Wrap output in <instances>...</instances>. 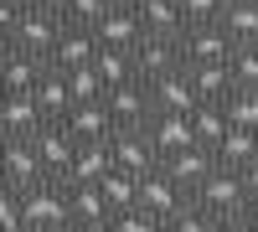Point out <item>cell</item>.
Segmentation results:
<instances>
[{
	"instance_id": "1",
	"label": "cell",
	"mask_w": 258,
	"mask_h": 232,
	"mask_svg": "<svg viewBox=\"0 0 258 232\" xmlns=\"http://www.w3.org/2000/svg\"><path fill=\"white\" fill-rule=\"evenodd\" d=\"M191 201L197 206H207L212 217H243L248 206H253V196H248V181H243V171H227V165H217L197 191H191Z\"/></svg>"
},
{
	"instance_id": "2",
	"label": "cell",
	"mask_w": 258,
	"mask_h": 232,
	"mask_svg": "<svg viewBox=\"0 0 258 232\" xmlns=\"http://www.w3.org/2000/svg\"><path fill=\"white\" fill-rule=\"evenodd\" d=\"M62 31H68V16L62 11H31L26 6V16L16 21V31H6V47H21V52L41 57V62H52Z\"/></svg>"
},
{
	"instance_id": "3",
	"label": "cell",
	"mask_w": 258,
	"mask_h": 232,
	"mask_svg": "<svg viewBox=\"0 0 258 232\" xmlns=\"http://www.w3.org/2000/svg\"><path fill=\"white\" fill-rule=\"evenodd\" d=\"M21 196H26L31 232H68L73 227V206H68V186L62 181H41V186H31Z\"/></svg>"
},
{
	"instance_id": "4",
	"label": "cell",
	"mask_w": 258,
	"mask_h": 232,
	"mask_svg": "<svg viewBox=\"0 0 258 232\" xmlns=\"http://www.w3.org/2000/svg\"><path fill=\"white\" fill-rule=\"evenodd\" d=\"M135 62H140V78H145V83H155V78H165V72L186 67L181 36H155V31H145V41L135 47Z\"/></svg>"
},
{
	"instance_id": "5",
	"label": "cell",
	"mask_w": 258,
	"mask_h": 232,
	"mask_svg": "<svg viewBox=\"0 0 258 232\" xmlns=\"http://www.w3.org/2000/svg\"><path fill=\"white\" fill-rule=\"evenodd\" d=\"M186 201H191V191H181L165 171L140 176V206H145V212H155L160 222H176V217L186 212Z\"/></svg>"
},
{
	"instance_id": "6",
	"label": "cell",
	"mask_w": 258,
	"mask_h": 232,
	"mask_svg": "<svg viewBox=\"0 0 258 232\" xmlns=\"http://www.w3.org/2000/svg\"><path fill=\"white\" fill-rule=\"evenodd\" d=\"M109 109L119 129H145L155 119V98H150V83H124V88H109ZM114 129V134H119Z\"/></svg>"
},
{
	"instance_id": "7",
	"label": "cell",
	"mask_w": 258,
	"mask_h": 232,
	"mask_svg": "<svg viewBox=\"0 0 258 232\" xmlns=\"http://www.w3.org/2000/svg\"><path fill=\"white\" fill-rule=\"evenodd\" d=\"M41 181H52V171L41 165L36 144L31 139H6V186L11 191H31Z\"/></svg>"
},
{
	"instance_id": "8",
	"label": "cell",
	"mask_w": 258,
	"mask_h": 232,
	"mask_svg": "<svg viewBox=\"0 0 258 232\" xmlns=\"http://www.w3.org/2000/svg\"><path fill=\"white\" fill-rule=\"evenodd\" d=\"M109 144H114V165H119V171H129V176H150V171H160V150L150 144L145 129H119Z\"/></svg>"
},
{
	"instance_id": "9",
	"label": "cell",
	"mask_w": 258,
	"mask_h": 232,
	"mask_svg": "<svg viewBox=\"0 0 258 232\" xmlns=\"http://www.w3.org/2000/svg\"><path fill=\"white\" fill-rule=\"evenodd\" d=\"M31 144H36L41 165L52 171V181L68 176V165H73V155H78V139L68 134V124H41V129L31 134Z\"/></svg>"
},
{
	"instance_id": "10",
	"label": "cell",
	"mask_w": 258,
	"mask_h": 232,
	"mask_svg": "<svg viewBox=\"0 0 258 232\" xmlns=\"http://www.w3.org/2000/svg\"><path fill=\"white\" fill-rule=\"evenodd\" d=\"M68 124V134L78 144H88V139H114V109H109V98H98V103H73V114L62 119Z\"/></svg>"
},
{
	"instance_id": "11",
	"label": "cell",
	"mask_w": 258,
	"mask_h": 232,
	"mask_svg": "<svg viewBox=\"0 0 258 232\" xmlns=\"http://www.w3.org/2000/svg\"><path fill=\"white\" fill-rule=\"evenodd\" d=\"M150 98H155V114H191V109L202 103V98H197V83H191L186 67L155 78V83H150Z\"/></svg>"
},
{
	"instance_id": "12",
	"label": "cell",
	"mask_w": 258,
	"mask_h": 232,
	"mask_svg": "<svg viewBox=\"0 0 258 232\" xmlns=\"http://www.w3.org/2000/svg\"><path fill=\"white\" fill-rule=\"evenodd\" d=\"M160 171H165L170 181H176L181 191H197V186H202L212 171H217V155H212V150H202V144H191V150L165 155V160H160Z\"/></svg>"
},
{
	"instance_id": "13",
	"label": "cell",
	"mask_w": 258,
	"mask_h": 232,
	"mask_svg": "<svg viewBox=\"0 0 258 232\" xmlns=\"http://www.w3.org/2000/svg\"><path fill=\"white\" fill-rule=\"evenodd\" d=\"M109 171H114V144L109 139H88V144H78V155H73L62 181L68 186H98Z\"/></svg>"
},
{
	"instance_id": "14",
	"label": "cell",
	"mask_w": 258,
	"mask_h": 232,
	"mask_svg": "<svg viewBox=\"0 0 258 232\" xmlns=\"http://www.w3.org/2000/svg\"><path fill=\"white\" fill-rule=\"evenodd\" d=\"M93 36L103 41V47H124V52H135L140 41H145V21H140V6H114L109 16L93 26Z\"/></svg>"
},
{
	"instance_id": "15",
	"label": "cell",
	"mask_w": 258,
	"mask_h": 232,
	"mask_svg": "<svg viewBox=\"0 0 258 232\" xmlns=\"http://www.w3.org/2000/svg\"><path fill=\"white\" fill-rule=\"evenodd\" d=\"M181 52H186V67H197V62H232V36L222 26H186Z\"/></svg>"
},
{
	"instance_id": "16",
	"label": "cell",
	"mask_w": 258,
	"mask_h": 232,
	"mask_svg": "<svg viewBox=\"0 0 258 232\" xmlns=\"http://www.w3.org/2000/svg\"><path fill=\"white\" fill-rule=\"evenodd\" d=\"M41 124H47V114H41V103L31 93H6V103H0V129H6V139H31Z\"/></svg>"
},
{
	"instance_id": "17",
	"label": "cell",
	"mask_w": 258,
	"mask_h": 232,
	"mask_svg": "<svg viewBox=\"0 0 258 232\" xmlns=\"http://www.w3.org/2000/svg\"><path fill=\"white\" fill-rule=\"evenodd\" d=\"M145 134H150V144L160 150V160H165V155H176V150H191V144H197L191 114H155V119L145 124Z\"/></svg>"
},
{
	"instance_id": "18",
	"label": "cell",
	"mask_w": 258,
	"mask_h": 232,
	"mask_svg": "<svg viewBox=\"0 0 258 232\" xmlns=\"http://www.w3.org/2000/svg\"><path fill=\"white\" fill-rule=\"evenodd\" d=\"M98 47H103V41H98L93 31H83V26H68V31H62V41H57V52H52V67H57V72H78V67H93Z\"/></svg>"
},
{
	"instance_id": "19",
	"label": "cell",
	"mask_w": 258,
	"mask_h": 232,
	"mask_svg": "<svg viewBox=\"0 0 258 232\" xmlns=\"http://www.w3.org/2000/svg\"><path fill=\"white\" fill-rule=\"evenodd\" d=\"M52 62H41L31 52H21V47H6V67H0V78H6V93H36V83L47 78Z\"/></svg>"
},
{
	"instance_id": "20",
	"label": "cell",
	"mask_w": 258,
	"mask_h": 232,
	"mask_svg": "<svg viewBox=\"0 0 258 232\" xmlns=\"http://www.w3.org/2000/svg\"><path fill=\"white\" fill-rule=\"evenodd\" d=\"M191 83H197V98L202 103H227V93L238 88V78H232V62H197V67H186Z\"/></svg>"
},
{
	"instance_id": "21",
	"label": "cell",
	"mask_w": 258,
	"mask_h": 232,
	"mask_svg": "<svg viewBox=\"0 0 258 232\" xmlns=\"http://www.w3.org/2000/svg\"><path fill=\"white\" fill-rule=\"evenodd\" d=\"M36 103H41V114H47V124H62L73 114V88H68V72H57V67H47V78L36 83V93H31Z\"/></svg>"
},
{
	"instance_id": "22",
	"label": "cell",
	"mask_w": 258,
	"mask_h": 232,
	"mask_svg": "<svg viewBox=\"0 0 258 232\" xmlns=\"http://www.w3.org/2000/svg\"><path fill=\"white\" fill-rule=\"evenodd\" d=\"M135 6H140L145 31H155V36H186V11H181V0H135Z\"/></svg>"
},
{
	"instance_id": "23",
	"label": "cell",
	"mask_w": 258,
	"mask_h": 232,
	"mask_svg": "<svg viewBox=\"0 0 258 232\" xmlns=\"http://www.w3.org/2000/svg\"><path fill=\"white\" fill-rule=\"evenodd\" d=\"M68 206H73V222H93V227L114 222V206H109V196H103L98 186H68Z\"/></svg>"
},
{
	"instance_id": "24",
	"label": "cell",
	"mask_w": 258,
	"mask_h": 232,
	"mask_svg": "<svg viewBox=\"0 0 258 232\" xmlns=\"http://www.w3.org/2000/svg\"><path fill=\"white\" fill-rule=\"evenodd\" d=\"M93 67H98V78L109 83V88H124V83H145V78H140L135 52H124V47H98Z\"/></svg>"
},
{
	"instance_id": "25",
	"label": "cell",
	"mask_w": 258,
	"mask_h": 232,
	"mask_svg": "<svg viewBox=\"0 0 258 232\" xmlns=\"http://www.w3.org/2000/svg\"><path fill=\"white\" fill-rule=\"evenodd\" d=\"M212 155H217V165H227V171H248V165L258 160V129H238V124H232L227 139Z\"/></svg>"
},
{
	"instance_id": "26",
	"label": "cell",
	"mask_w": 258,
	"mask_h": 232,
	"mask_svg": "<svg viewBox=\"0 0 258 232\" xmlns=\"http://www.w3.org/2000/svg\"><path fill=\"white\" fill-rule=\"evenodd\" d=\"M191 129H197L202 150H217V144L227 139V129H232V119H227L222 103H197V109H191Z\"/></svg>"
},
{
	"instance_id": "27",
	"label": "cell",
	"mask_w": 258,
	"mask_h": 232,
	"mask_svg": "<svg viewBox=\"0 0 258 232\" xmlns=\"http://www.w3.org/2000/svg\"><path fill=\"white\" fill-rule=\"evenodd\" d=\"M222 31L232 36V47L258 41V0H227V11H222Z\"/></svg>"
},
{
	"instance_id": "28",
	"label": "cell",
	"mask_w": 258,
	"mask_h": 232,
	"mask_svg": "<svg viewBox=\"0 0 258 232\" xmlns=\"http://www.w3.org/2000/svg\"><path fill=\"white\" fill-rule=\"evenodd\" d=\"M98 191L109 196L114 212H129V206H140V176H129V171H119V165H114V171L98 181Z\"/></svg>"
},
{
	"instance_id": "29",
	"label": "cell",
	"mask_w": 258,
	"mask_h": 232,
	"mask_svg": "<svg viewBox=\"0 0 258 232\" xmlns=\"http://www.w3.org/2000/svg\"><path fill=\"white\" fill-rule=\"evenodd\" d=\"M109 11H114V0H62V16H68V26H83V31H93Z\"/></svg>"
},
{
	"instance_id": "30",
	"label": "cell",
	"mask_w": 258,
	"mask_h": 232,
	"mask_svg": "<svg viewBox=\"0 0 258 232\" xmlns=\"http://www.w3.org/2000/svg\"><path fill=\"white\" fill-rule=\"evenodd\" d=\"M222 109H227V119L238 129H258V88H232Z\"/></svg>"
},
{
	"instance_id": "31",
	"label": "cell",
	"mask_w": 258,
	"mask_h": 232,
	"mask_svg": "<svg viewBox=\"0 0 258 232\" xmlns=\"http://www.w3.org/2000/svg\"><path fill=\"white\" fill-rule=\"evenodd\" d=\"M68 88H73V103H98V98H109V83L98 78V67L68 72Z\"/></svg>"
},
{
	"instance_id": "32",
	"label": "cell",
	"mask_w": 258,
	"mask_h": 232,
	"mask_svg": "<svg viewBox=\"0 0 258 232\" xmlns=\"http://www.w3.org/2000/svg\"><path fill=\"white\" fill-rule=\"evenodd\" d=\"M0 232H31L26 196H21V191H11V186H6V196H0Z\"/></svg>"
},
{
	"instance_id": "33",
	"label": "cell",
	"mask_w": 258,
	"mask_h": 232,
	"mask_svg": "<svg viewBox=\"0 0 258 232\" xmlns=\"http://www.w3.org/2000/svg\"><path fill=\"white\" fill-rule=\"evenodd\" d=\"M232 78H238V88H258V41L232 47Z\"/></svg>"
},
{
	"instance_id": "34",
	"label": "cell",
	"mask_w": 258,
	"mask_h": 232,
	"mask_svg": "<svg viewBox=\"0 0 258 232\" xmlns=\"http://www.w3.org/2000/svg\"><path fill=\"white\" fill-rule=\"evenodd\" d=\"M165 222L155 217V212H145V206H129V212H114V222H109V232H160Z\"/></svg>"
},
{
	"instance_id": "35",
	"label": "cell",
	"mask_w": 258,
	"mask_h": 232,
	"mask_svg": "<svg viewBox=\"0 0 258 232\" xmlns=\"http://www.w3.org/2000/svg\"><path fill=\"white\" fill-rule=\"evenodd\" d=\"M181 11H186V26H222L227 0H181Z\"/></svg>"
},
{
	"instance_id": "36",
	"label": "cell",
	"mask_w": 258,
	"mask_h": 232,
	"mask_svg": "<svg viewBox=\"0 0 258 232\" xmlns=\"http://www.w3.org/2000/svg\"><path fill=\"white\" fill-rule=\"evenodd\" d=\"M176 232H222V217H212L207 206H197V201H186V212L170 222Z\"/></svg>"
},
{
	"instance_id": "37",
	"label": "cell",
	"mask_w": 258,
	"mask_h": 232,
	"mask_svg": "<svg viewBox=\"0 0 258 232\" xmlns=\"http://www.w3.org/2000/svg\"><path fill=\"white\" fill-rule=\"evenodd\" d=\"M222 232H258V222L243 212V217H227V222H222Z\"/></svg>"
},
{
	"instance_id": "38",
	"label": "cell",
	"mask_w": 258,
	"mask_h": 232,
	"mask_svg": "<svg viewBox=\"0 0 258 232\" xmlns=\"http://www.w3.org/2000/svg\"><path fill=\"white\" fill-rule=\"evenodd\" d=\"M243 181H248V196L258 201V160H253V165H248V171H243Z\"/></svg>"
},
{
	"instance_id": "39",
	"label": "cell",
	"mask_w": 258,
	"mask_h": 232,
	"mask_svg": "<svg viewBox=\"0 0 258 232\" xmlns=\"http://www.w3.org/2000/svg\"><path fill=\"white\" fill-rule=\"evenodd\" d=\"M31 11H62V0H26Z\"/></svg>"
},
{
	"instance_id": "40",
	"label": "cell",
	"mask_w": 258,
	"mask_h": 232,
	"mask_svg": "<svg viewBox=\"0 0 258 232\" xmlns=\"http://www.w3.org/2000/svg\"><path fill=\"white\" fill-rule=\"evenodd\" d=\"M68 232H109V227H93V222H73Z\"/></svg>"
},
{
	"instance_id": "41",
	"label": "cell",
	"mask_w": 258,
	"mask_h": 232,
	"mask_svg": "<svg viewBox=\"0 0 258 232\" xmlns=\"http://www.w3.org/2000/svg\"><path fill=\"white\" fill-rule=\"evenodd\" d=\"M248 217H253V222H258V201H253V206H248Z\"/></svg>"
},
{
	"instance_id": "42",
	"label": "cell",
	"mask_w": 258,
	"mask_h": 232,
	"mask_svg": "<svg viewBox=\"0 0 258 232\" xmlns=\"http://www.w3.org/2000/svg\"><path fill=\"white\" fill-rule=\"evenodd\" d=\"M114 6H135V0H114Z\"/></svg>"
},
{
	"instance_id": "43",
	"label": "cell",
	"mask_w": 258,
	"mask_h": 232,
	"mask_svg": "<svg viewBox=\"0 0 258 232\" xmlns=\"http://www.w3.org/2000/svg\"><path fill=\"white\" fill-rule=\"evenodd\" d=\"M160 232H176V227H170V222H165V227H160Z\"/></svg>"
}]
</instances>
